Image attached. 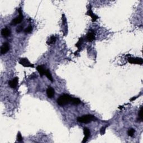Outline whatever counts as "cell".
<instances>
[{
  "label": "cell",
  "instance_id": "cell-1",
  "mask_svg": "<svg viewBox=\"0 0 143 143\" xmlns=\"http://www.w3.org/2000/svg\"><path fill=\"white\" fill-rule=\"evenodd\" d=\"M72 97L68 94H63L58 98L57 99V103L60 106H64L68 104L71 101Z\"/></svg>",
  "mask_w": 143,
  "mask_h": 143
},
{
  "label": "cell",
  "instance_id": "cell-2",
  "mask_svg": "<svg viewBox=\"0 0 143 143\" xmlns=\"http://www.w3.org/2000/svg\"><path fill=\"white\" fill-rule=\"evenodd\" d=\"M95 119L94 116L92 115H86L82 117H79L77 118V121L79 123H83V124H88L91 123V121H93Z\"/></svg>",
  "mask_w": 143,
  "mask_h": 143
},
{
  "label": "cell",
  "instance_id": "cell-3",
  "mask_svg": "<svg viewBox=\"0 0 143 143\" xmlns=\"http://www.w3.org/2000/svg\"><path fill=\"white\" fill-rule=\"evenodd\" d=\"M18 12L19 13V15L18 17H16V18L14 19L12 21H11V24L12 25H16L18 24L21 23L22 22V21L23 20L24 16L22 14V11L21 8H19L18 10Z\"/></svg>",
  "mask_w": 143,
  "mask_h": 143
},
{
  "label": "cell",
  "instance_id": "cell-4",
  "mask_svg": "<svg viewBox=\"0 0 143 143\" xmlns=\"http://www.w3.org/2000/svg\"><path fill=\"white\" fill-rule=\"evenodd\" d=\"M128 62L131 64H139V65H142L143 63V59L141 58H129Z\"/></svg>",
  "mask_w": 143,
  "mask_h": 143
},
{
  "label": "cell",
  "instance_id": "cell-5",
  "mask_svg": "<svg viewBox=\"0 0 143 143\" xmlns=\"http://www.w3.org/2000/svg\"><path fill=\"white\" fill-rule=\"evenodd\" d=\"M19 63L25 67H32L34 68V65L30 63L27 58H21L20 60Z\"/></svg>",
  "mask_w": 143,
  "mask_h": 143
},
{
  "label": "cell",
  "instance_id": "cell-6",
  "mask_svg": "<svg viewBox=\"0 0 143 143\" xmlns=\"http://www.w3.org/2000/svg\"><path fill=\"white\" fill-rule=\"evenodd\" d=\"M10 49L9 44L7 43H5L2 45V46L1 47V54L2 55L6 54L7 53Z\"/></svg>",
  "mask_w": 143,
  "mask_h": 143
},
{
  "label": "cell",
  "instance_id": "cell-7",
  "mask_svg": "<svg viewBox=\"0 0 143 143\" xmlns=\"http://www.w3.org/2000/svg\"><path fill=\"white\" fill-rule=\"evenodd\" d=\"M83 132H84V137L83 140L82 141L83 143H86L89 137H90V131L87 127H84L83 129Z\"/></svg>",
  "mask_w": 143,
  "mask_h": 143
},
{
  "label": "cell",
  "instance_id": "cell-8",
  "mask_svg": "<svg viewBox=\"0 0 143 143\" xmlns=\"http://www.w3.org/2000/svg\"><path fill=\"white\" fill-rule=\"evenodd\" d=\"M19 82V78L18 77H15L12 80L8 82V84H9V86L12 88H15L18 86Z\"/></svg>",
  "mask_w": 143,
  "mask_h": 143
},
{
  "label": "cell",
  "instance_id": "cell-9",
  "mask_svg": "<svg viewBox=\"0 0 143 143\" xmlns=\"http://www.w3.org/2000/svg\"><path fill=\"white\" fill-rule=\"evenodd\" d=\"M87 15H89V16L91 17V18H92V22H94L96 21V20H97L98 19H99V18L98 17L97 15H94L93 12L92 10H91V7L89 8L87 12Z\"/></svg>",
  "mask_w": 143,
  "mask_h": 143
},
{
  "label": "cell",
  "instance_id": "cell-10",
  "mask_svg": "<svg viewBox=\"0 0 143 143\" xmlns=\"http://www.w3.org/2000/svg\"><path fill=\"white\" fill-rule=\"evenodd\" d=\"M46 94H47L48 97H49V99H51V98H53L54 96V94H55L54 89L51 87H49L47 89V90H46Z\"/></svg>",
  "mask_w": 143,
  "mask_h": 143
},
{
  "label": "cell",
  "instance_id": "cell-11",
  "mask_svg": "<svg viewBox=\"0 0 143 143\" xmlns=\"http://www.w3.org/2000/svg\"><path fill=\"white\" fill-rule=\"evenodd\" d=\"M37 71L39 72V74H40V75L41 77H42L43 75H45V72L46 69L44 68V65H38V66L37 67Z\"/></svg>",
  "mask_w": 143,
  "mask_h": 143
},
{
  "label": "cell",
  "instance_id": "cell-12",
  "mask_svg": "<svg viewBox=\"0 0 143 143\" xmlns=\"http://www.w3.org/2000/svg\"><path fill=\"white\" fill-rule=\"evenodd\" d=\"M86 39L87 41L89 42H92L95 39V34L94 32H90L87 35L86 37Z\"/></svg>",
  "mask_w": 143,
  "mask_h": 143
},
{
  "label": "cell",
  "instance_id": "cell-13",
  "mask_svg": "<svg viewBox=\"0 0 143 143\" xmlns=\"http://www.w3.org/2000/svg\"><path fill=\"white\" fill-rule=\"evenodd\" d=\"M1 34L3 36V37H7L11 35V31H10V29H8V28H4L1 31Z\"/></svg>",
  "mask_w": 143,
  "mask_h": 143
},
{
  "label": "cell",
  "instance_id": "cell-14",
  "mask_svg": "<svg viewBox=\"0 0 143 143\" xmlns=\"http://www.w3.org/2000/svg\"><path fill=\"white\" fill-rule=\"evenodd\" d=\"M72 104L74 105H77L80 104L81 103V101L78 98H75V97H72L71 99V101H70Z\"/></svg>",
  "mask_w": 143,
  "mask_h": 143
},
{
  "label": "cell",
  "instance_id": "cell-15",
  "mask_svg": "<svg viewBox=\"0 0 143 143\" xmlns=\"http://www.w3.org/2000/svg\"><path fill=\"white\" fill-rule=\"evenodd\" d=\"M45 75H46V77L49 79V80L51 82H53V77L52 75H51L50 72V70L49 69H46V72H45Z\"/></svg>",
  "mask_w": 143,
  "mask_h": 143
},
{
  "label": "cell",
  "instance_id": "cell-16",
  "mask_svg": "<svg viewBox=\"0 0 143 143\" xmlns=\"http://www.w3.org/2000/svg\"><path fill=\"white\" fill-rule=\"evenodd\" d=\"M56 37H54V36H53V37H50V39H48V40L47 41V44L48 45L54 44V43L56 42Z\"/></svg>",
  "mask_w": 143,
  "mask_h": 143
},
{
  "label": "cell",
  "instance_id": "cell-17",
  "mask_svg": "<svg viewBox=\"0 0 143 143\" xmlns=\"http://www.w3.org/2000/svg\"><path fill=\"white\" fill-rule=\"evenodd\" d=\"M32 30V26L30 25V26H29L27 27L25 30H24V32H25V33H26V34H29V33H30V32H31Z\"/></svg>",
  "mask_w": 143,
  "mask_h": 143
},
{
  "label": "cell",
  "instance_id": "cell-18",
  "mask_svg": "<svg viewBox=\"0 0 143 143\" xmlns=\"http://www.w3.org/2000/svg\"><path fill=\"white\" fill-rule=\"evenodd\" d=\"M128 133L129 136H130L131 137H132L134 135V133H135V130L134 129H130L128 130Z\"/></svg>",
  "mask_w": 143,
  "mask_h": 143
},
{
  "label": "cell",
  "instance_id": "cell-19",
  "mask_svg": "<svg viewBox=\"0 0 143 143\" xmlns=\"http://www.w3.org/2000/svg\"><path fill=\"white\" fill-rule=\"evenodd\" d=\"M17 139H18V142H21L22 141V137L21 136V133L20 132H18V135H17Z\"/></svg>",
  "mask_w": 143,
  "mask_h": 143
},
{
  "label": "cell",
  "instance_id": "cell-20",
  "mask_svg": "<svg viewBox=\"0 0 143 143\" xmlns=\"http://www.w3.org/2000/svg\"><path fill=\"white\" fill-rule=\"evenodd\" d=\"M139 118H140V121H143V110H142V107L140 108V111L139 112Z\"/></svg>",
  "mask_w": 143,
  "mask_h": 143
},
{
  "label": "cell",
  "instance_id": "cell-21",
  "mask_svg": "<svg viewBox=\"0 0 143 143\" xmlns=\"http://www.w3.org/2000/svg\"><path fill=\"white\" fill-rule=\"evenodd\" d=\"M107 127V126H106L102 127V128L101 129L100 133H101V135H103V134L105 133V131H106V129Z\"/></svg>",
  "mask_w": 143,
  "mask_h": 143
},
{
  "label": "cell",
  "instance_id": "cell-22",
  "mask_svg": "<svg viewBox=\"0 0 143 143\" xmlns=\"http://www.w3.org/2000/svg\"><path fill=\"white\" fill-rule=\"evenodd\" d=\"M82 42H83V39H82V38L80 39V40L78 41V42L77 43L76 45H75V46H76L77 48H79V47H80V46H81V44H82Z\"/></svg>",
  "mask_w": 143,
  "mask_h": 143
},
{
  "label": "cell",
  "instance_id": "cell-23",
  "mask_svg": "<svg viewBox=\"0 0 143 143\" xmlns=\"http://www.w3.org/2000/svg\"><path fill=\"white\" fill-rule=\"evenodd\" d=\"M22 30H23V26H20L17 27L16 31H17V32H20L21 31H22Z\"/></svg>",
  "mask_w": 143,
  "mask_h": 143
}]
</instances>
